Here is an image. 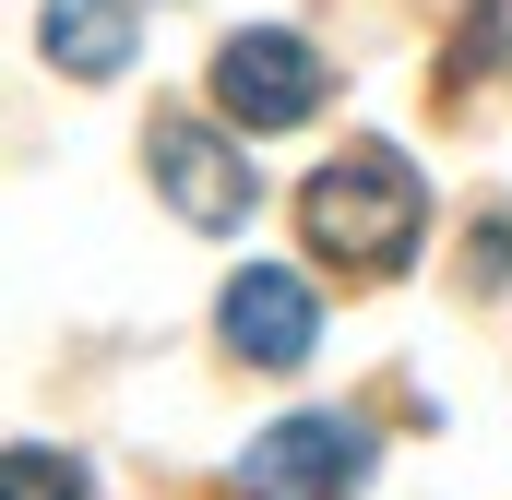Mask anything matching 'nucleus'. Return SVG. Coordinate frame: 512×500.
<instances>
[{
  "label": "nucleus",
  "instance_id": "nucleus-8",
  "mask_svg": "<svg viewBox=\"0 0 512 500\" xmlns=\"http://www.w3.org/2000/svg\"><path fill=\"white\" fill-rule=\"evenodd\" d=\"M501 60H512V0H489V12H477V24L453 36V84H477V72H501Z\"/></svg>",
  "mask_w": 512,
  "mask_h": 500
},
{
  "label": "nucleus",
  "instance_id": "nucleus-4",
  "mask_svg": "<svg viewBox=\"0 0 512 500\" xmlns=\"http://www.w3.org/2000/svg\"><path fill=\"white\" fill-rule=\"evenodd\" d=\"M322 96H334V72H322L310 36H286V24H251V36L215 48V108L239 131H298Z\"/></svg>",
  "mask_w": 512,
  "mask_h": 500
},
{
  "label": "nucleus",
  "instance_id": "nucleus-5",
  "mask_svg": "<svg viewBox=\"0 0 512 500\" xmlns=\"http://www.w3.org/2000/svg\"><path fill=\"white\" fill-rule=\"evenodd\" d=\"M227 346H239V358H262V370H298V358L322 346L310 286H298V274H274V262L227 274Z\"/></svg>",
  "mask_w": 512,
  "mask_h": 500
},
{
  "label": "nucleus",
  "instance_id": "nucleus-6",
  "mask_svg": "<svg viewBox=\"0 0 512 500\" xmlns=\"http://www.w3.org/2000/svg\"><path fill=\"white\" fill-rule=\"evenodd\" d=\"M36 36H48V60H60L72 84H108L131 60V0H48Z\"/></svg>",
  "mask_w": 512,
  "mask_h": 500
},
{
  "label": "nucleus",
  "instance_id": "nucleus-3",
  "mask_svg": "<svg viewBox=\"0 0 512 500\" xmlns=\"http://www.w3.org/2000/svg\"><path fill=\"white\" fill-rule=\"evenodd\" d=\"M370 489V429L358 417H274L239 453V500H358Z\"/></svg>",
  "mask_w": 512,
  "mask_h": 500
},
{
  "label": "nucleus",
  "instance_id": "nucleus-1",
  "mask_svg": "<svg viewBox=\"0 0 512 500\" xmlns=\"http://www.w3.org/2000/svg\"><path fill=\"white\" fill-rule=\"evenodd\" d=\"M298 227H310V250L334 274H405V250L429 239V179L393 143H358L298 191Z\"/></svg>",
  "mask_w": 512,
  "mask_h": 500
},
{
  "label": "nucleus",
  "instance_id": "nucleus-2",
  "mask_svg": "<svg viewBox=\"0 0 512 500\" xmlns=\"http://www.w3.org/2000/svg\"><path fill=\"white\" fill-rule=\"evenodd\" d=\"M143 155H155V191L203 227V239H227V227H251V203H262V167L227 143L215 120H191V108H167V120L143 131Z\"/></svg>",
  "mask_w": 512,
  "mask_h": 500
},
{
  "label": "nucleus",
  "instance_id": "nucleus-7",
  "mask_svg": "<svg viewBox=\"0 0 512 500\" xmlns=\"http://www.w3.org/2000/svg\"><path fill=\"white\" fill-rule=\"evenodd\" d=\"M0 500H84V477H72L48 441H12V453H0Z\"/></svg>",
  "mask_w": 512,
  "mask_h": 500
}]
</instances>
